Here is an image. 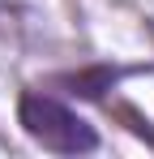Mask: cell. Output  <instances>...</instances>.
<instances>
[{"label": "cell", "mask_w": 154, "mask_h": 159, "mask_svg": "<svg viewBox=\"0 0 154 159\" xmlns=\"http://www.w3.org/2000/svg\"><path fill=\"white\" fill-rule=\"evenodd\" d=\"M120 78H124V69H94V73H77V78H64V82H69V86H81V90H73V95L99 99L103 90H111Z\"/></svg>", "instance_id": "obj_2"}, {"label": "cell", "mask_w": 154, "mask_h": 159, "mask_svg": "<svg viewBox=\"0 0 154 159\" xmlns=\"http://www.w3.org/2000/svg\"><path fill=\"white\" fill-rule=\"evenodd\" d=\"M17 125H22V133L30 142H39L51 155H94L99 151L94 125L81 112H73L64 99L47 95V90H22Z\"/></svg>", "instance_id": "obj_1"}]
</instances>
